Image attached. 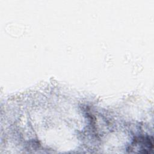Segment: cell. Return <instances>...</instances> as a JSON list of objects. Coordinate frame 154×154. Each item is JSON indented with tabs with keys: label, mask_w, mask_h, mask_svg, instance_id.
<instances>
[{
	"label": "cell",
	"mask_w": 154,
	"mask_h": 154,
	"mask_svg": "<svg viewBox=\"0 0 154 154\" xmlns=\"http://www.w3.org/2000/svg\"><path fill=\"white\" fill-rule=\"evenodd\" d=\"M153 148V138L149 136H141L135 138L127 150L129 153H150Z\"/></svg>",
	"instance_id": "6da1fadb"
}]
</instances>
